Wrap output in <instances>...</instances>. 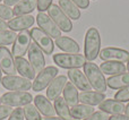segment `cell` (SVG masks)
I'll return each mask as SVG.
<instances>
[{
  "instance_id": "cell-26",
  "label": "cell",
  "mask_w": 129,
  "mask_h": 120,
  "mask_svg": "<svg viewBox=\"0 0 129 120\" xmlns=\"http://www.w3.org/2000/svg\"><path fill=\"white\" fill-rule=\"evenodd\" d=\"M107 85L112 89H121L126 86H129V73L111 76L107 79Z\"/></svg>"
},
{
  "instance_id": "cell-13",
  "label": "cell",
  "mask_w": 129,
  "mask_h": 120,
  "mask_svg": "<svg viewBox=\"0 0 129 120\" xmlns=\"http://www.w3.org/2000/svg\"><path fill=\"white\" fill-rule=\"evenodd\" d=\"M0 68L7 76L16 75L15 58L7 47H0Z\"/></svg>"
},
{
  "instance_id": "cell-2",
  "label": "cell",
  "mask_w": 129,
  "mask_h": 120,
  "mask_svg": "<svg viewBox=\"0 0 129 120\" xmlns=\"http://www.w3.org/2000/svg\"><path fill=\"white\" fill-rule=\"evenodd\" d=\"M84 74L88 79L92 88L100 93L107 91V79L104 77V74L101 71L100 67H98L96 64L87 61L84 66Z\"/></svg>"
},
{
  "instance_id": "cell-25",
  "label": "cell",
  "mask_w": 129,
  "mask_h": 120,
  "mask_svg": "<svg viewBox=\"0 0 129 120\" xmlns=\"http://www.w3.org/2000/svg\"><path fill=\"white\" fill-rule=\"evenodd\" d=\"M36 8V0H20L14 6L13 13L16 16L29 15Z\"/></svg>"
},
{
  "instance_id": "cell-29",
  "label": "cell",
  "mask_w": 129,
  "mask_h": 120,
  "mask_svg": "<svg viewBox=\"0 0 129 120\" xmlns=\"http://www.w3.org/2000/svg\"><path fill=\"white\" fill-rule=\"evenodd\" d=\"M16 36H17V34L14 31H10V29L0 31V47L13 44L16 40Z\"/></svg>"
},
{
  "instance_id": "cell-21",
  "label": "cell",
  "mask_w": 129,
  "mask_h": 120,
  "mask_svg": "<svg viewBox=\"0 0 129 120\" xmlns=\"http://www.w3.org/2000/svg\"><path fill=\"white\" fill-rule=\"evenodd\" d=\"M100 69L103 74L110 76L119 75L127 71V67L125 66V64L117 61H103L100 65Z\"/></svg>"
},
{
  "instance_id": "cell-37",
  "label": "cell",
  "mask_w": 129,
  "mask_h": 120,
  "mask_svg": "<svg viewBox=\"0 0 129 120\" xmlns=\"http://www.w3.org/2000/svg\"><path fill=\"white\" fill-rule=\"evenodd\" d=\"M79 9H86L89 6V0H71Z\"/></svg>"
},
{
  "instance_id": "cell-38",
  "label": "cell",
  "mask_w": 129,
  "mask_h": 120,
  "mask_svg": "<svg viewBox=\"0 0 129 120\" xmlns=\"http://www.w3.org/2000/svg\"><path fill=\"white\" fill-rule=\"evenodd\" d=\"M109 120H129V117L126 114H116V116H111Z\"/></svg>"
},
{
  "instance_id": "cell-34",
  "label": "cell",
  "mask_w": 129,
  "mask_h": 120,
  "mask_svg": "<svg viewBox=\"0 0 129 120\" xmlns=\"http://www.w3.org/2000/svg\"><path fill=\"white\" fill-rule=\"evenodd\" d=\"M52 5V0H36V8L39 13H44Z\"/></svg>"
},
{
  "instance_id": "cell-24",
  "label": "cell",
  "mask_w": 129,
  "mask_h": 120,
  "mask_svg": "<svg viewBox=\"0 0 129 120\" xmlns=\"http://www.w3.org/2000/svg\"><path fill=\"white\" fill-rule=\"evenodd\" d=\"M59 7L61 8V10L68 16L70 19L77 20L80 18V9L74 4L71 0H59Z\"/></svg>"
},
{
  "instance_id": "cell-23",
  "label": "cell",
  "mask_w": 129,
  "mask_h": 120,
  "mask_svg": "<svg viewBox=\"0 0 129 120\" xmlns=\"http://www.w3.org/2000/svg\"><path fill=\"white\" fill-rule=\"evenodd\" d=\"M62 93H63L64 101L67 102V104H68L69 108H73V107H75V105L78 104V102H79V99H78L79 93H78L76 86L71 82H67Z\"/></svg>"
},
{
  "instance_id": "cell-41",
  "label": "cell",
  "mask_w": 129,
  "mask_h": 120,
  "mask_svg": "<svg viewBox=\"0 0 129 120\" xmlns=\"http://www.w3.org/2000/svg\"><path fill=\"white\" fill-rule=\"evenodd\" d=\"M41 120H64L62 118H60V117H42V119Z\"/></svg>"
},
{
  "instance_id": "cell-45",
  "label": "cell",
  "mask_w": 129,
  "mask_h": 120,
  "mask_svg": "<svg viewBox=\"0 0 129 120\" xmlns=\"http://www.w3.org/2000/svg\"><path fill=\"white\" fill-rule=\"evenodd\" d=\"M0 104H1V96H0Z\"/></svg>"
},
{
  "instance_id": "cell-4",
  "label": "cell",
  "mask_w": 129,
  "mask_h": 120,
  "mask_svg": "<svg viewBox=\"0 0 129 120\" xmlns=\"http://www.w3.org/2000/svg\"><path fill=\"white\" fill-rule=\"evenodd\" d=\"M58 68L54 66H49L45 67L41 73L38 74V76L35 77L34 82L32 83V88L34 92H40L43 91L44 88H47L50 85V83L58 76Z\"/></svg>"
},
{
  "instance_id": "cell-5",
  "label": "cell",
  "mask_w": 129,
  "mask_h": 120,
  "mask_svg": "<svg viewBox=\"0 0 129 120\" xmlns=\"http://www.w3.org/2000/svg\"><path fill=\"white\" fill-rule=\"evenodd\" d=\"M33 101V96L28 92H8L1 96V104L9 107H25Z\"/></svg>"
},
{
  "instance_id": "cell-35",
  "label": "cell",
  "mask_w": 129,
  "mask_h": 120,
  "mask_svg": "<svg viewBox=\"0 0 129 120\" xmlns=\"http://www.w3.org/2000/svg\"><path fill=\"white\" fill-rule=\"evenodd\" d=\"M13 111H14L13 107L0 104V120H4L5 118H8V117L13 113Z\"/></svg>"
},
{
  "instance_id": "cell-16",
  "label": "cell",
  "mask_w": 129,
  "mask_h": 120,
  "mask_svg": "<svg viewBox=\"0 0 129 120\" xmlns=\"http://www.w3.org/2000/svg\"><path fill=\"white\" fill-rule=\"evenodd\" d=\"M34 22H35V17H33L32 15L17 16V17L9 20L8 27L10 28V31L22 32V31H25V29H28L29 27L33 26Z\"/></svg>"
},
{
  "instance_id": "cell-8",
  "label": "cell",
  "mask_w": 129,
  "mask_h": 120,
  "mask_svg": "<svg viewBox=\"0 0 129 120\" xmlns=\"http://www.w3.org/2000/svg\"><path fill=\"white\" fill-rule=\"evenodd\" d=\"M1 85L8 91H19V92H26L31 89L32 83L29 79L22 77V76H5L1 79Z\"/></svg>"
},
{
  "instance_id": "cell-20",
  "label": "cell",
  "mask_w": 129,
  "mask_h": 120,
  "mask_svg": "<svg viewBox=\"0 0 129 120\" xmlns=\"http://www.w3.org/2000/svg\"><path fill=\"white\" fill-rule=\"evenodd\" d=\"M79 102L82 104H86V105H91V107H94V105H99L105 100V95L104 93H100V92H82L79 93Z\"/></svg>"
},
{
  "instance_id": "cell-18",
  "label": "cell",
  "mask_w": 129,
  "mask_h": 120,
  "mask_svg": "<svg viewBox=\"0 0 129 120\" xmlns=\"http://www.w3.org/2000/svg\"><path fill=\"white\" fill-rule=\"evenodd\" d=\"M99 109L103 112H107L108 114H123L125 113V103L119 102L116 100H110V99H105L101 104H99Z\"/></svg>"
},
{
  "instance_id": "cell-36",
  "label": "cell",
  "mask_w": 129,
  "mask_h": 120,
  "mask_svg": "<svg viewBox=\"0 0 129 120\" xmlns=\"http://www.w3.org/2000/svg\"><path fill=\"white\" fill-rule=\"evenodd\" d=\"M8 120H25L24 116V109L22 108H17V109H14L13 113L9 116Z\"/></svg>"
},
{
  "instance_id": "cell-43",
  "label": "cell",
  "mask_w": 129,
  "mask_h": 120,
  "mask_svg": "<svg viewBox=\"0 0 129 120\" xmlns=\"http://www.w3.org/2000/svg\"><path fill=\"white\" fill-rule=\"evenodd\" d=\"M1 79H2V70L0 68V85H1Z\"/></svg>"
},
{
  "instance_id": "cell-6",
  "label": "cell",
  "mask_w": 129,
  "mask_h": 120,
  "mask_svg": "<svg viewBox=\"0 0 129 120\" xmlns=\"http://www.w3.org/2000/svg\"><path fill=\"white\" fill-rule=\"evenodd\" d=\"M48 15L50 16L52 20L56 23V25L60 28L61 32H66V33H69V32L73 31V23H71V19L61 10V8L58 6V5L52 4L51 6L48 9Z\"/></svg>"
},
{
  "instance_id": "cell-28",
  "label": "cell",
  "mask_w": 129,
  "mask_h": 120,
  "mask_svg": "<svg viewBox=\"0 0 129 120\" xmlns=\"http://www.w3.org/2000/svg\"><path fill=\"white\" fill-rule=\"evenodd\" d=\"M53 107H54V110H56V113L58 114V117H60V118H62L64 120L73 119V117L70 114V109H69L68 104H67V102L64 101L63 98H61V96L57 98L54 100Z\"/></svg>"
},
{
  "instance_id": "cell-3",
  "label": "cell",
  "mask_w": 129,
  "mask_h": 120,
  "mask_svg": "<svg viewBox=\"0 0 129 120\" xmlns=\"http://www.w3.org/2000/svg\"><path fill=\"white\" fill-rule=\"evenodd\" d=\"M53 61L57 66L69 70L84 67L87 60L80 53H57L53 54Z\"/></svg>"
},
{
  "instance_id": "cell-27",
  "label": "cell",
  "mask_w": 129,
  "mask_h": 120,
  "mask_svg": "<svg viewBox=\"0 0 129 120\" xmlns=\"http://www.w3.org/2000/svg\"><path fill=\"white\" fill-rule=\"evenodd\" d=\"M94 108L86 104H77L75 107L70 108V114L73 119L76 120H84L85 118L89 117L92 113H94Z\"/></svg>"
},
{
  "instance_id": "cell-47",
  "label": "cell",
  "mask_w": 129,
  "mask_h": 120,
  "mask_svg": "<svg viewBox=\"0 0 129 120\" xmlns=\"http://www.w3.org/2000/svg\"><path fill=\"white\" fill-rule=\"evenodd\" d=\"M74 120H76V119H74Z\"/></svg>"
},
{
  "instance_id": "cell-39",
  "label": "cell",
  "mask_w": 129,
  "mask_h": 120,
  "mask_svg": "<svg viewBox=\"0 0 129 120\" xmlns=\"http://www.w3.org/2000/svg\"><path fill=\"white\" fill-rule=\"evenodd\" d=\"M20 0H4V5L10 7V6H15L16 4H18Z\"/></svg>"
},
{
  "instance_id": "cell-17",
  "label": "cell",
  "mask_w": 129,
  "mask_h": 120,
  "mask_svg": "<svg viewBox=\"0 0 129 120\" xmlns=\"http://www.w3.org/2000/svg\"><path fill=\"white\" fill-rule=\"evenodd\" d=\"M15 66L16 70L22 77L26 78V79H35L36 73L34 70V68L32 67V65L29 64L28 60H26L24 57H17L15 58Z\"/></svg>"
},
{
  "instance_id": "cell-19",
  "label": "cell",
  "mask_w": 129,
  "mask_h": 120,
  "mask_svg": "<svg viewBox=\"0 0 129 120\" xmlns=\"http://www.w3.org/2000/svg\"><path fill=\"white\" fill-rule=\"evenodd\" d=\"M33 101H34V105L36 107V109L44 117H53L56 114L54 107L52 105L51 101L47 96L40 94V95H36Z\"/></svg>"
},
{
  "instance_id": "cell-31",
  "label": "cell",
  "mask_w": 129,
  "mask_h": 120,
  "mask_svg": "<svg viewBox=\"0 0 129 120\" xmlns=\"http://www.w3.org/2000/svg\"><path fill=\"white\" fill-rule=\"evenodd\" d=\"M114 100L119 101V102H129V86H126L121 89H118L116 94H114Z\"/></svg>"
},
{
  "instance_id": "cell-1",
  "label": "cell",
  "mask_w": 129,
  "mask_h": 120,
  "mask_svg": "<svg viewBox=\"0 0 129 120\" xmlns=\"http://www.w3.org/2000/svg\"><path fill=\"white\" fill-rule=\"evenodd\" d=\"M101 35L95 27H89L86 31L84 40V54L87 61L93 62L101 51Z\"/></svg>"
},
{
  "instance_id": "cell-33",
  "label": "cell",
  "mask_w": 129,
  "mask_h": 120,
  "mask_svg": "<svg viewBox=\"0 0 129 120\" xmlns=\"http://www.w3.org/2000/svg\"><path fill=\"white\" fill-rule=\"evenodd\" d=\"M109 118H110V114H108L107 112H103V111H101V110H99V111L92 113L89 117L85 118L84 120H109Z\"/></svg>"
},
{
  "instance_id": "cell-42",
  "label": "cell",
  "mask_w": 129,
  "mask_h": 120,
  "mask_svg": "<svg viewBox=\"0 0 129 120\" xmlns=\"http://www.w3.org/2000/svg\"><path fill=\"white\" fill-rule=\"evenodd\" d=\"M125 114L129 117V103L127 104V107H126V109H125Z\"/></svg>"
},
{
  "instance_id": "cell-11",
  "label": "cell",
  "mask_w": 129,
  "mask_h": 120,
  "mask_svg": "<svg viewBox=\"0 0 129 120\" xmlns=\"http://www.w3.org/2000/svg\"><path fill=\"white\" fill-rule=\"evenodd\" d=\"M100 58L103 61H117V62H126L129 59V52L127 50L120 48L108 47L100 51Z\"/></svg>"
},
{
  "instance_id": "cell-14",
  "label": "cell",
  "mask_w": 129,
  "mask_h": 120,
  "mask_svg": "<svg viewBox=\"0 0 129 120\" xmlns=\"http://www.w3.org/2000/svg\"><path fill=\"white\" fill-rule=\"evenodd\" d=\"M68 78L70 82L76 86V88H79L83 92L92 91V86L89 84L88 79L86 78L85 74L80 71L79 69H69L68 70Z\"/></svg>"
},
{
  "instance_id": "cell-15",
  "label": "cell",
  "mask_w": 129,
  "mask_h": 120,
  "mask_svg": "<svg viewBox=\"0 0 129 120\" xmlns=\"http://www.w3.org/2000/svg\"><path fill=\"white\" fill-rule=\"evenodd\" d=\"M67 76L64 75H59L50 83V85L47 87V98L51 100H56L57 98L60 96V94L62 93L64 86L67 84Z\"/></svg>"
},
{
  "instance_id": "cell-7",
  "label": "cell",
  "mask_w": 129,
  "mask_h": 120,
  "mask_svg": "<svg viewBox=\"0 0 129 120\" xmlns=\"http://www.w3.org/2000/svg\"><path fill=\"white\" fill-rule=\"evenodd\" d=\"M31 38L33 42L40 48L45 54H51L54 50V43L48 34H45L40 27H33L31 29Z\"/></svg>"
},
{
  "instance_id": "cell-10",
  "label": "cell",
  "mask_w": 129,
  "mask_h": 120,
  "mask_svg": "<svg viewBox=\"0 0 129 120\" xmlns=\"http://www.w3.org/2000/svg\"><path fill=\"white\" fill-rule=\"evenodd\" d=\"M31 31L25 29L17 34L15 42L13 43V56L15 58L17 57H24L26 52L28 51V48L31 45Z\"/></svg>"
},
{
  "instance_id": "cell-22",
  "label": "cell",
  "mask_w": 129,
  "mask_h": 120,
  "mask_svg": "<svg viewBox=\"0 0 129 120\" xmlns=\"http://www.w3.org/2000/svg\"><path fill=\"white\" fill-rule=\"evenodd\" d=\"M54 44L66 53H79V44L68 36H60L56 40Z\"/></svg>"
},
{
  "instance_id": "cell-32",
  "label": "cell",
  "mask_w": 129,
  "mask_h": 120,
  "mask_svg": "<svg viewBox=\"0 0 129 120\" xmlns=\"http://www.w3.org/2000/svg\"><path fill=\"white\" fill-rule=\"evenodd\" d=\"M14 17V13L13 9L10 7L6 6V5H1L0 4V18L4 20H10Z\"/></svg>"
},
{
  "instance_id": "cell-12",
  "label": "cell",
  "mask_w": 129,
  "mask_h": 120,
  "mask_svg": "<svg viewBox=\"0 0 129 120\" xmlns=\"http://www.w3.org/2000/svg\"><path fill=\"white\" fill-rule=\"evenodd\" d=\"M27 53H28V61L34 68L35 73H41L45 68V59L43 51L32 41Z\"/></svg>"
},
{
  "instance_id": "cell-40",
  "label": "cell",
  "mask_w": 129,
  "mask_h": 120,
  "mask_svg": "<svg viewBox=\"0 0 129 120\" xmlns=\"http://www.w3.org/2000/svg\"><path fill=\"white\" fill-rule=\"evenodd\" d=\"M7 28H9L8 23H6V20H4V19L0 18V31H6Z\"/></svg>"
},
{
  "instance_id": "cell-30",
  "label": "cell",
  "mask_w": 129,
  "mask_h": 120,
  "mask_svg": "<svg viewBox=\"0 0 129 120\" xmlns=\"http://www.w3.org/2000/svg\"><path fill=\"white\" fill-rule=\"evenodd\" d=\"M24 116L26 120H41L42 117L40 114V111L36 109V107L32 103L24 107Z\"/></svg>"
},
{
  "instance_id": "cell-46",
  "label": "cell",
  "mask_w": 129,
  "mask_h": 120,
  "mask_svg": "<svg viewBox=\"0 0 129 120\" xmlns=\"http://www.w3.org/2000/svg\"><path fill=\"white\" fill-rule=\"evenodd\" d=\"M1 1H4V0H0V4H1Z\"/></svg>"
},
{
  "instance_id": "cell-9",
  "label": "cell",
  "mask_w": 129,
  "mask_h": 120,
  "mask_svg": "<svg viewBox=\"0 0 129 120\" xmlns=\"http://www.w3.org/2000/svg\"><path fill=\"white\" fill-rule=\"evenodd\" d=\"M35 18H36V23H38L39 27H40L45 34H48L51 39H56L57 40L58 38L62 36L61 35L60 28H59L56 25V23L50 18L49 15H47V14H44V13H39Z\"/></svg>"
},
{
  "instance_id": "cell-44",
  "label": "cell",
  "mask_w": 129,
  "mask_h": 120,
  "mask_svg": "<svg viewBox=\"0 0 129 120\" xmlns=\"http://www.w3.org/2000/svg\"><path fill=\"white\" fill-rule=\"evenodd\" d=\"M126 67H127V70H128V73H129V59H128V61H127V66H126Z\"/></svg>"
}]
</instances>
